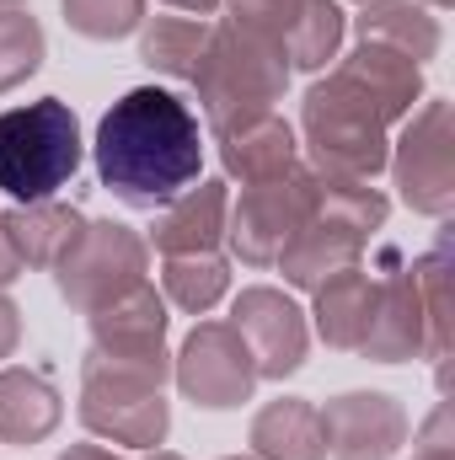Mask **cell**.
<instances>
[{"instance_id":"17","label":"cell","mask_w":455,"mask_h":460,"mask_svg":"<svg viewBox=\"0 0 455 460\" xmlns=\"http://www.w3.org/2000/svg\"><path fill=\"white\" fill-rule=\"evenodd\" d=\"M338 70L386 113V123H402L424 102V65H413L380 43H353V54H338Z\"/></svg>"},{"instance_id":"31","label":"cell","mask_w":455,"mask_h":460,"mask_svg":"<svg viewBox=\"0 0 455 460\" xmlns=\"http://www.w3.org/2000/svg\"><path fill=\"white\" fill-rule=\"evenodd\" d=\"M16 343H22V311L5 300V289H0V364L16 353Z\"/></svg>"},{"instance_id":"7","label":"cell","mask_w":455,"mask_h":460,"mask_svg":"<svg viewBox=\"0 0 455 460\" xmlns=\"http://www.w3.org/2000/svg\"><path fill=\"white\" fill-rule=\"evenodd\" d=\"M386 172L397 177V193L413 215L445 220L455 209V113L445 97H424L402 118Z\"/></svg>"},{"instance_id":"13","label":"cell","mask_w":455,"mask_h":460,"mask_svg":"<svg viewBox=\"0 0 455 460\" xmlns=\"http://www.w3.org/2000/svg\"><path fill=\"white\" fill-rule=\"evenodd\" d=\"M359 353L375 358V364H407V358L429 353V316H424V295H418L413 268H397V273L380 279L370 332H364Z\"/></svg>"},{"instance_id":"24","label":"cell","mask_w":455,"mask_h":460,"mask_svg":"<svg viewBox=\"0 0 455 460\" xmlns=\"http://www.w3.org/2000/svg\"><path fill=\"white\" fill-rule=\"evenodd\" d=\"M343 32H348V11H343L338 0H306L300 16H295V27H290V38H284V59H290V70H311V75H322V70L338 59Z\"/></svg>"},{"instance_id":"3","label":"cell","mask_w":455,"mask_h":460,"mask_svg":"<svg viewBox=\"0 0 455 460\" xmlns=\"http://www.w3.org/2000/svg\"><path fill=\"white\" fill-rule=\"evenodd\" d=\"M300 134H306L311 166L333 172V177L375 182L386 172V161H391V123H386V113L343 75L338 65L306 92Z\"/></svg>"},{"instance_id":"29","label":"cell","mask_w":455,"mask_h":460,"mask_svg":"<svg viewBox=\"0 0 455 460\" xmlns=\"http://www.w3.org/2000/svg\"><path fill=\"white\" fill-rule=\"evenodd\" d=\"M300 5L306 0H226V22L252 32V38H263V43H273V49H284Z\"/></svg>"},{"instance_id":"34","label":"cell","mask_w":455,"mask_h":460,"mask_svg":"<svg viewBox=\"0 0 455 460\" xmlns=\"http://www.w3.org/2000/svg\"><path fill=\"white\" fill-rule=\"evenodd\" d=\"M172 11H183V16H210V11H220L226 0H166Z\"/></svg>"},{"instance_id":"6","label":"cell","mask_w":455,"mask_h":460,"mask_svg":"<svg viewBox=\"0 0 455 460\" xmlns=\"http://www.w3.org/2000/svg\"><path fill=\"white\" fill-rule=\"evenodd\" d=\"M145 273H150V246L123 220H86L76 246L54 262L59 300L86 311V316L113 305L118 295H129L134 284H145Z\"/></svg>"},{"instance_id":"9","label":"cell","mask_w":455,"mask_h":460,"mask_svg":"<svg viewBox=\"0 0 455 460\" xmlns=\"http://www.w3.org/2000/svg\"><path fill=\"white\" fill-rule=\"evenodd\" d=\"M172 380H177V391H183L193 407H204V412H230V407L252 402V391H257L263 375H257L252 353L236 338L230 322H199V327L183 338V348L172 353Z\"/></svg>"},{"instance_id":"5","label":"cell","mask_w":455,"mask_h":460,"mask_svg":"<svg viewBox=\"0 0 455 460\" xmlns=\"http://www.w3.org/2000/svg\"><path fill=\"white\" fill-rule=\"evenodd\" d=\"M81 423L123 450H161L172 434L166 385L134 369H118L108 358H86L81 369Z\"/></svg>"},{"instance_id":"28","label":"cell","mask_w":455,"mask_h":460,"mask_svg":"<svg viewBox=\"0 0 455 460\" xmlns=\"http://www.w3.org/2000/svg\"><path fill=\"white\" fill-rule=\"evenodd\" d=\"M70 32L92 38V43H118L129 32H139L145 22V0H59Z\"/></svg>"},{"instance_id":"36","label":"cell","mask_w":455,"mask_h":460,"mask_svg":"<svg viewBox=\"0 0 455 460\" xmlns=\"http://www.w3.org/2000/svg\"><path fill=\"white\" fill-rule=\"evenodd\" d=\"M418 5H429V11H445V5H455V0H418Z\"/></svg>"},{"instance_id":"21","label":"cell","mask_w":455,"mask_h":460,"mask_svg":"<svg viewBox=\"0 0 455 460\" xmlns=\"http://www.w3.org/2000/svg\"><path fill=\"white\" fill-rule=\"evenodd\" d=\"M364 246H370L364 230H348V226H338V220H306V226L295 230V241L279 252L273 268L284 273V284H295V289H317V284L333 279L338 268L359 262Z\"/></svg>"},{"instance_id":"19","label":"cell","mask_w":455,"mask_h":460,"mask_svg":"<svg viewBox=\"0 0 455 460\" xmlns=\"http://www.w3.org/2000/svg\"><path fill=\"white\" fill-rule=\"evenodd\" d=\"M81 226H86V215H81L76 204H65V199L11 204V209L0 215V230H5V241H11V252H16L22 268H54V262L76 246Z\"/></svg>"},{"instance_id":"12","label":"cell","mask_w":455,"mask_h":460,"mask_svg":"<svg viewBox=\"0 0 455 460\" xmlns=\"http://www.w3.org/2000/svg\"><path fill=\"white\" fill-rule=\"evenodd\" d=\"M322 412V439L333 460H397L413 423L397 396L386 391H343Z\"/></svg>"},{"instance_id":"22","label":"cell","mask_w":455,"mask_h":460,"mask_svg":"<svg viewBox=\"0 0 455 460\" xmlns=\"http://www.w3.org/2000/svg\"><path fill=\"white\" fill-rule=\"evenodd\" d=\"M353 32H359V43H380V49L413 59V65L434 59L440 43H445L440 16L429 5H418V0H370V5H359Z\"/></svg>"},{"instance_id":"16","label":"cell","mask_w":455,"mask_h":460,"mask_svg":"<svg viewBox=\"0 0 455 460\" xmlns=\"http://www.w3.org/2000/svg\"><path fill=\"white\" fill-rule=\"evenodd\" d=\"M375 289H380V279H375L370 268H359V262H348L333 279H322V284L311 289V295H317V305H311L317 338L327 348H338V353H359L364 332H370Z\"/></svg>"},{"instance_id":"30","label":"cell","mask_w":455,"mask_h":460,"mask_svg":"<svg viewBox=\"0 0 455 460\" xmlns=\"http://www.w3.org/2000/svg\"><path fill=\"white\" fill-rule=\"evenodd\" d=\"M413 460H455V418H451V402H440L424 429L413 434Z\"/></svg>"},{"instance_id":"35","label":"cell","mask_w":455,"mask_h":460,"mask_svg":"<svg viewBox=\"0 0 455 460\" xmlns=\"http://www.w3.org/2000/svg\"><path fill=\"white\" fill-rule=\"evenodd\" d=\"M139 460H183V456H172V450H139Z\"/></svg>"},{"instance_id":"33","label":"cell","mask_w":455,"mask_h":460,"mask_svg":"<svg viewBox=\"0 0 455 460\" xmlns=\"http://www.w3.org/2000/svg\"><path fill=\"white\" fill-rule=\"evenodd\" d=\"M59 460H123L118 450H108V445H70Z\"/></svg>"},{"instance_id":"37","label":"cell","mask_w":455,"mask_h":460,"mask_svg":"<svg viewBox=\"0 0 455 460\" xmlns=\"http://www.w3.org/2000/svg\"><path fill=\"white\" fill-rule=\"evenodd\" d=\"M16 5H27V0H0V11H16Z\"/></svg>"},{"instance_id":"15","label":"cell","mask_w":455,"mask_h":460,"mask_svg":"<svg viewBox=\"0 0 455 460\" xmlns=\"http://www.w3.org/2000/svg\"><path fill=\"white\" fill-rule=\"evenodd\" d=\"M220 166L226 177H236L241 188H257V182H279L300 166V139L295 128L284 123L279 113L246 118L236 128H220Z\"/></svg>"},{"instance_id":"10","label":"cell","mask_w":455,"mask_h":460,"mask_svg":"<svg viewBox=\"0 0 455 460\" xmlns=\"http://www.w3.org/2000/svg\"><path fill=\"white\" fill-rule=\"evenodd\" d=\"M166 300L156 295V284H134L129 295H118L113 305L92 311V353L108 358L118 369L150 375V380H172V353H166Z\"/></svg>"},{"instance_id":"26","label":"cell","mask_w":455,"mask_h":460,"mask_svg":"<svg viewBox=\"0 0 455 460\" xmlns=\"http://www.w3.org/2000/svg\"><path fill=\"white\" fill-rule=\"evenodd\" d=\"M413 279H418V295H424V316H429V353L440 369L451 358V338H455V322H451V241H440L434 252H424L413 262Z\"/></svg>"},{"instance_id":"14","label":"cell","mask_w":455,"mask_h":460,"mask_svg":"<svg viewBox=\"0 0 455 460\" xmlns=\"http://www.w3.org/2000/svg\"><path fill=\"white\" fill-rule=\"evenodd\" d=\"M226 209H230V188L226 182H193L183 188L172 204L156 209V226L145 235L150 252L161 257H199V252H215L226 241Z\"/></svg>"},{"instance_id":"38","label":"cell","mask_w":455,"mask_h":460,"mask_svg":"<svg viewBox=\"0 0 455 460\" xmlns=\"http://www.w3.org/2000/svg\"><path fill=\"white\" fill-rule=\"evenodd\" d=\"M220 460H257V456H220Z\"/></svg>"},{"instance_id":"18","label":"cell","mask_w":455,"mask_h":460,"mask_svg":"<svg viewBox=\"0 0 455 460\" xmlns=\"http://www.w3.org/2000/svg\"><path fill=\"white\" fill-rule=\"evenodd\" d=\"M246 445L257 460H327L322 412L306 396H273L252 412Z\"/></svg>"},{"instance_id":"8","label":"cell","mask_w":455,"mask_h":460,"mask_svg":"<svg viewBox=\"0 0 455 460\" xmlns=\"http://www.w3.org/2000/svg\"><path fill=\"white\" fill-rule=\"evenodd\" d=\"M306 220H311V166H295L279 182L241 188V199L226 209V246L246 268H273Z\"/></svg>"},{"instance_id":"23","label":"cell","mask_w":455,"mask_h":460,"mask_svg":"<svg viewBox=\"0 0 455 460\" xmlns=\"http://www.w3.org/2000/svg\"><path fill=\"white\" fill-rule=\"evenodd\" d=\"M204 43H210V22L204 16L166 11V16H145L139 22V65H150L156 75L193 81V70L204 59Z\"/></svg>"},{"instance_id":"32","label":"cell","mask_w":455,"mask_h":460,"mask_svg":"<svg viewBox=\"0 0 455 460\" xmlns=\"http://www.w3.org/2000/svg\"><path fill=\"white\" fill-rule=\"evenodd\" d=\"M22 273H27V268L16 262V252H11V241H5V230H0V289H11Z\"/></svg>"},{"instance_id":"27","label":"cell","mask_w":455,"mask_h":460,"mask_svg":"<svg viewBox=\"0 0 455 460\" xmlns=\"http://www.w3.org/2000/svg\"><path fill=\"white\" fill-rule=\"evenodd\" d=\"M43 54H49V38H43V22L16 5V11H0V97L16 92L22 81H32L43 70Z\"/></svg>"},{"instance_id":"4","label":"cell","mask_w":455,"mask_h":460,"mask_svg":"<svg viewBox=\"0 0 455 460\" xmlns=\"http://www.w3.org/2000/svg\"><path fill=\"white\" fill-rule=\"evenodd\" d=\"M290 59L284 49L241 32V27H210V43H204V59L193 70V92H199V108L210 118V128H236L246 118L273 113V102H284L290 92Z\"/></svg>"},{"instance_id":"11","label":"cell","mask_w":455,"mask_h":460,"mask_svg":"<svg viewBox=\"0 0 455 460\" xmlns=\"http://www.w3.org/2000/svg\"><path fill=\"white\" fill-rule=\"evenodd\" d=\"M230 327L236 338L246 343L252 364L263 380H284L306 364V348H311V327H306V311L273 289V284H252L230 300Z\"/></svg>"},{"instance_id":"2","label":"cell","mask_w":455,"mask_h":460,"mask_svg":"<svg viewBox=\"0 0 455 460\" xmlns=\"http://www.w3.org/2000/svg\"><path fill=\"white\" fill-rule=\"evenodd\" d=\"M81 161H86V145L70 102L38 97L0 113V193L11 204L59 199V188H70Z\"/></svg>"},{"instance_id":"39","label":"cell","mask_w":455,"mask_h":460,"mask_svg":"<svg viewBox=\"0 0 455 460\" xmlns=\"http://www.w3.org/2000/svg\"><path fill=\"white\" fill-rule=\"evenodd\" d=\"M359 5H370V0H359Z\"/></svg>"},{"instance_id":"1","label":"cell","mask_w":455,"mask_h":460,"mask_svg":"<svg viewBox=\"0 0 455 460\" xmlns=\"http://www.w3.org/2000/svg\"><path fill=\"white\" fill-rule=\"evenodd\" d=\"M97 177L129 209H161L204 172L199 113L166 86L123 92L97 123Z\"/></svg>"},{"instance_id":"20","label":"cell","mask_w":455,"mask_h":460,"mask_svg":"<svg viewBox=\"0 0 455 460\" xmlns=\"http://www.w3.org/2000/svg\"><path fill=\"white\" fill-rule=\"evenodd\" d=\"M59 418H65V402L49 375L16 369V364L0 369V445L32 450L59 429Z\"/></svg>"},{"instance_id":"25","label":"cell","mask_w":455,"mask_h":460,"mask_svg":"<svg viewBox=\"0 0 455 460\" xmlns=\"http://www.w3.org/2000/svg\"><path fill=\"white\" fill-rule=\"evenodd\" d=\"M161 300H172L188 316H210L230 289V262L220 252H199V257H166L161 268Z\"/></svg>"}]
</instances>
